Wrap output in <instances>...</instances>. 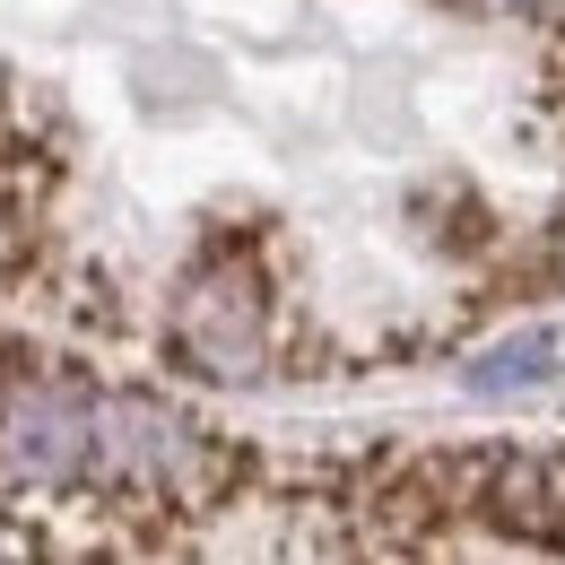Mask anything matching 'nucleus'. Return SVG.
I'll return each mask as SVG.
<instances>
[{"label": "nucleus", "instance_id": "39448f33", "mask_svg": "<svg viewBox=\"0 0 565 565\" xmlns=\"http://www.w3.org/2000/svg\"><path fill=\"white\" fill-rule=\"evenodd\" d=\"M470 9H488V18H522V9H540V0H470Z\"/></svg>", "mask_w": 565, "mask_h": 565}, {"label": "nucleus", "instance_id": "7ed1b4c3", "mask_svg": "<svg viewBox=\"0 0 565 565\" xmlns=\"http://www.w3.org/2000/svg\"><path fill=\"white\" fill-rule=\"evenodd\" d=\"M96 461L157 495H201L217 479V444L157 392H105V452Z\"/></svg>", "mask_w": 565, "mask_h": 565}, {"label": "nucleus", "instance_id": "f03ea898", "mask_svg": "<svg viewBox=\"0 0 565 565\" xmlns=\"http://www.w3.org/2000/svg\"><path fill=\"white\" fill-rule=\"evenodd\" d=\"M105 452V392H87L78 374H18L0 392V470L53 488L78 479Z\"/></svg>", "mask_w": 565, "mask_h": 565}, {"label": "nucleus", "instance_id": "20e7f679", "mask_svg": "<svg viewBox=\"0 0 565 565\" xmlns=\"http://www.w3.org/2000/svg\"><path fill=\"white\" fill-rule=\"evenodd\" d=\"M548 340H504V349H488L479 365H470V392H513V383H540L548 374Z\"/></svg>", "mask_w": 565, "mask_h": 565}, {"label": "nucleus", "instance_id": "f257e3e1", "mask_svg": "<svg viewBox=\"0 0 565 565\" xmlns=\"http://www.w3.org/2000/svg\"><path fill=\"white\" fill-rule=\"evenodd\" d=\"M174 356L210 383H253L270 365V287L244 253H210L174 287Z\"/></svg>", "mask_w": 565, "mask_h": 565}]
</instances>
